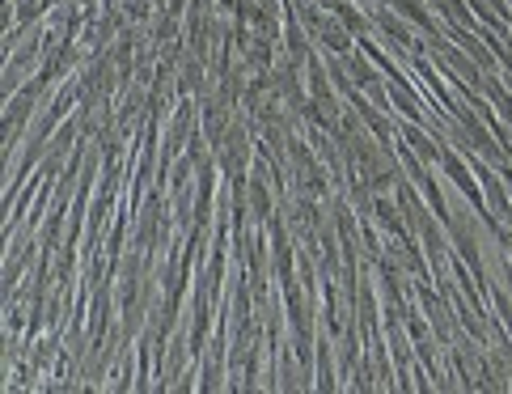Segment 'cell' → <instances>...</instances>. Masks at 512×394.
Wrapping results in <instances>:
<instances>
[{"instance_id": "1", "label": "cell", "mask_w": 512, "mask_h": 394, "mask_svg": "<svg viewBox=\"0 0 512 394\" xmlns=\"http://www.w3.org/2000/svg\"><path fill=\"white\" fill-rule=\"evenodd\" d=\"M335 13H339V22H343V26H347V30H360V17H356V13H352V5H339V9H335Z\"/></svg>"}, {"instance_id": "2", "label": "cell", "mask_w": 512, "mask_h": 394, "mask_svg": "<svg viewBox=\"0 0 512 394\" xmlns=\"http://www.w3.org/2000/svg\"><path fill=\"white\" fill-rule=\"evenodd\" d=\"M352 68H356V81H373V68H369V64H364V60H356Z\"/></svg>"}]
</instances>
